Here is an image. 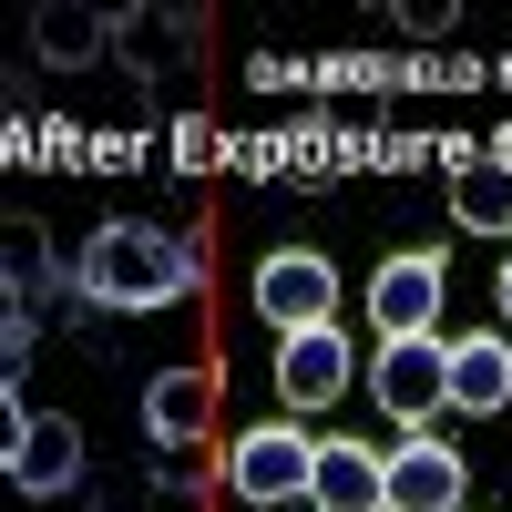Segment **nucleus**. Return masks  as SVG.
Instances as JSON below:
<instances>
[{
    "label": "nucleus",
    "mask_w": 512,
    "mask_h": 512,
    "mask_svg": "<svg viewBox=\"0 0 512 512\" xmlns=\"http://www.w3.org/2000/svg\"><path fill=\"white\" fill-rule=\"evenodd\" d=\"M379 492H390V451H369V441H318V472H308V502H318V512H379Z\"/></svg>",
    "instance_id": "11"
},
{
    "label": "nucleus",
    "mask_w": 512,
    "mask_h": 512,
    "mask_svg": "<svg viewBox=\"0 0 512 512\" xmlns=\"http://www.w3.org/2000/svg\"><path fill=\"white\" fill-rule=\"evenodd\" d=\"M144 431L164 451H195L205 431H216V369H164V379H144Z\"/></svg>",
    "instance_id": "10"
},
{
    "label": "nucleus",
    "mask_w": 512,
    "mask_h": 512,
    "mask_svg": "<svg viewBox=\"0 0 512 512\" xmlns=\"http://www.w3.org/2000/svg\"><path fill=\"white\" fill-rule=\"evenodd\" d=\"M11 482L31 492V502H62L72 482H82V431L62 410H31V420H11Z\"/></svg>",
    "instance_id": "7"
},
{
    "label": "nucleus",
    "mask_w": 512,
    "mask_h": 512,
    "mask_svg": "<svg viewBox=\"0 0 512 512\" xmlns=\"http://www.w3.org/2000/svg\"><path fill=\"white\" fill-rule=\"evenodd\" d=\"M144 512H195V492H154V502H144Z\"/></svg>",
    "instance_id": "16"
},
{
    "label": "nucleus",
    "mask_w": 512,
    "mask_h": 512,
    "mask_svg": "<svg viewBox=\"0 0 512 512\" xmlns=\"http://www.w3.org/2000/svg\"><path fill=\"white\" fill-rule=\"evenodd\" d=\"M451 410H461V420L512 410V338H502V328H461V338H451Z\"/></svg>",
    "instance_id": "9"
},
{
    "label": "nucleus",
    "mask_w": 512,
    "mask_h": 512,
    "mask_svg": "<svg viewBox=\"0 0 512 512\" xmlns=\"http://www.w3.org/2000/svg\"><path fill=\"white\" fill-rule=\"evenodd\" d=\"M31 41H41V62H103L113 52V21H93V11H82V0H52V11H41L31 21Z\"/></svg>",
    "instance_id": "13"
},
{
    "label": "nucleus",
    "mask_w": 512,
    "mask_h": 512,
    "mask_svg": "<svg viewBox=\"0 0 512 512\" xmlns=\"http://www.w3.org/2000/svg\"><path fill=\"white\" fill-rule=\"evenodd\" d=\"M472 502V461H461L441 431H410L390 451V492H379V512H461Z\"/></svg>",
    "instance_id": "6"
},
{
    "label": "nucleus",
    "mask_w": 512,
    "mask_h": 512,
    "mask_svg": "<svg viewBox=\"0 0 512 512\" xmlns=\"http://www.w3.org/2000/svg\"><path fill=\"white\" fill-rule=\"evenodd\" d=\"M451 216L472 236H512V164H461L451 175Z\"/></svg>",
    "instance_id": "14"
},
{
    "label": "nucleus",
    "mask_w": 512,
    "mask_h": 512,
    "mask_svg": "<svg viewBox=\"0 0 512 512\" xmlns=\"http://www.w3.org/2000/svg\"><path fill=\"white\" fill-rule=\"evenodd\" d=\"M441 308H451V267L431 246H410L369 277V328L379 338H441Z\"/></svg>",
    "instance_id": "5"
},
{
    "label": "nucleus",
    "mask_w": 512,
    "mask_h": 512,
    "mask_svg": "<svg viewBox=\"0 0 512 512\" xmlns=\"http://www.w3.org/2000/svg\"><path fill=\"white\" fill-rule=\"evenodd\" d=\"M287 512H318V502H287Z\"/></svg>",
    "instance_id": "18"
},
{
    "label": "nucleus",
    "mask_w": 512,
    "mask_h": 512,
    "mask_svg": "<svg viewBox=\"0 0 512 512\" xmlns=\"http://www.w3.org/2000/svg\"><path fill=\"white\" fill-rule=\"evenodd\" d=\"M31 297H52V246H41V226L21 216L11 226V308H31Z\"/></svg>",
    "instance_id": "15"
},
{
    "label": "nucleus",
    "mask_w": 512,
    "mask_h": 512,
    "mask_svg": "<svg viewBox=\"0 0 512 512\" xmlns=\"http://www.w3.org/2000/svg\"><path fill=\"white\" fill-rule=\"evenodd\" d=\"M72 287L93 297V308H123V318H134V308H175V297H195L205 267H195V246H185V236L113 216V226H93V246H82Z\"/></svg>",
    "instance_id": "1"
},
{
    "label": "nucleus",
    "mask_w": 512,
    "mask_h": 512,
    "mask_svg": "<svg viewBox=\"0 0 512 512\" xmlns=\"http://www.w3.org/2000/svg\"><path fill=\"white\" fill-rule=\"evenodd\" d=\"M492 297H502V328H512V267H502V277H492Z\"/></svg>",
    "instance_id": "17"
},
{
    "label": "nucleus",
    "mask_w": 512,
    "mask_h": 512,
    "mask_svg": "<svg viewBox=\"0 0 512 512\" xmlns=\"http://www.w3.org/2000/svg\"><path fill=\"white\" fill-rule=\"evenodd\" d=\"M246 297H256V318H267L277 338H297V328H338V267H328L318 246H277V256H256Z\"/></svg>",
    "instance_id": "4"
},
{
    "label": "nucleus",
    "mask_w": 512,
    "mask_h": 512,
    "mask_svg": "<svg viewBox=\"0 0 512 512\" xmlns=\"http://www.w3.org/2000/svg\"><path fill=\"white\" fill-rule=\"evenodd\" d=\"M277 400H287V410L349 400V338H338V328H297L287 349H277Z\"/></svg>",
    "instance_id": "8"
},
{
    "label": "nucleus",
    "mask_w": 512,
    "mask_h": 512,
    "mask_svg": "<svg viewBox=\"0 0 512 512\" xmlns=\"http://www.w3.org/2000/svg\"><path fill=\"white\" fill-rule=\"evenodd\" d=\"M308 472H318V431H297V420H256V431L226 441V492L256 512L308 502Z\"/></svg>",
    "instance_id": "2"
},
{
    "label": "nucleus",
    "mask_w": 512,
    "mask_h": 512,
    "mask_svg": "<svg viewBox=\"0 0 512 512\" xmlns=\"http://www.w3.org/2000/svg\"><path fill=\"white\" fill-rule=\"evenodd\" d=\"M369 400L400 420V431H431L451 410V338H379L369 349Z\"/></svg>",
    "instance_id": "3"
},
{
    "label": "nucleus",
    "mask_w": 512,
    "mask_h": 512,
    "mask_svg": "<svg viewBox=\"0 0 512 512\" xmlns=\"http://www.w3.org/2000/svg\"><path fill=\"white\" fill-rule=\"evenodd\" d=\"M113 52L134 62L144 82H175V72H195V31H185L175 11H123V21H113Z\"/></svg>",
    "instance_id": "12"
}]
</instances>
